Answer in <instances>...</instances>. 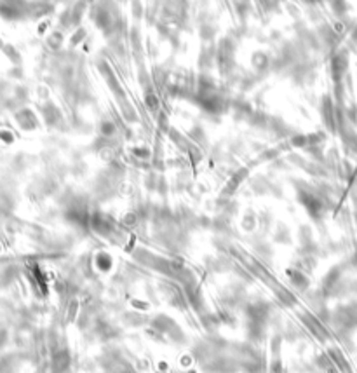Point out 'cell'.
I'll return each instance as SVG.
<instances>
[{
	"instance_id": "cell-1",
	"label": "cell",
	"mask_w": 357,
	"mask_h": 373,
	"mask_svg": "<svg viewBox=\"0 0 357 373\" xmlns=\"http://www.w3.org/2000/svg\"><path fill=\"white\" fill-rule=\"evenodd\" d=\"M216 65L223 77L234 72L235 68V40L232 37H223L216 46Z\"/></svg>"
},
{
	"instance_id": "cell-2",
	"label": "cell",
	"mask_w": 357,
	"mask_h": 373,
	"mask_svg": "<svg viewBox=\"0 0 357 373\" xmlns=\"http://www.w3.org/2000/svg\"><path fill=\"white\" fill-rule=\"evenodd\" d=\"M338 108L340 105L333 99V96H323V99H320V117H323L324 127L330 133H338Z\"/></svg>"
},
{
	"instance_id": "cell-3",
	"label": "cell",
	"mask_w": 357,
	"mask_h": 373,
	"mask_svg": "<svg viewBox=\"0 0 357 373\" xmlns=\"http://www.w3.org/2000/svg\"><path fill=\"white\" fill-rule=\"evenodd\" d=\"M330 68H331V79H333V82H335V86L343 84L345 75H347V70H348V53L347 51L336 49L335 54L331 56Z\"/></svg>"
},
{
	"instance_id": "cell-4",
	"label": "cell",
	"mask_w": 357,
	"mask_h": 373,
	"mask_svg": "<svg viewBox=\"0 0 357 373\" xmlns=\"http://www.w3.org/2000/svg\"><path fill=\"white\" fill-rule=\"evenodd\" d=\"M215 63H216V47L204 46L202 51H200V54H199V68H200V72L207 74Z\"/></svg>"
},
{
	"instance_id": "cell-5",
	"label": "cell",
	"mask_w": 357,
	"mask_h": 373,
	"mask_svg": "<svg viewBox=\"0 0 357 373\" xmlns=\"http://www.w3.org/2000/svg\"><path fill=\"white\" fill-rule=\"evenodd\" d=\"M98 131L103 138H115L119 134V126L114 119H103L98 126Z\"/></svg>"
},
{
	"instance_id": "cell-6",
	"label": "cell",
	"mask_w": 357,
	"mask_h": 373,
	"mask_svg": "<svg viewBox=\"0 0 357 373\" xmlns=\"http://www.w3.org/2000/svg\"><path fill=\"white\" fill-rule=\"evenodd\" d=\"M251 65L256 72H258V74H262V72H265L268 66L272 65V61H270V58H268V54H265L263 51H256L251 58Z\"/></svg>"
},
{
	"instance_id": "cell-7",
	"label": "cell",
	"mask_w": 357,
	"mask_h": 373,
	"mask_svg": "<svg viewBox=\"0 0 357 373\" xmlns=\"http://www.w3.org/2000/svg\"><path fill=\"white\" fill-rule=\"evenodd\" d=\"M119 107H120V114H122V119L126 120V122H136L138 120V112H136V108L131 105L127 99H122V101H119Z\"/></svg>"
},
{
	"instance_id": "cell-8",
	"label": "cell",
	"mask_w": 357,
	"mask_h": 373,
	"mask_svg": "<svg viewBox=\"0 0 357 373\" xmlns=\"http://www.w3.org/2000/svg\"><path fill=\"white\" fill-rule=\"evenodd\" d=\"M145 107L148 108V112H152V114H157L159 108H160V101H159V96L155 94L154 87H147L145 89Z\"/></svg>"
},
{
	"instance_id": "cell-9",
	"label": "cell",
	"mask_w": 357,
	"mask_h": 373,
	"mask_svg": "<svg viewBox=\"0 0 357 373\" xmlns=\"http://www.w3.org/2000/svg\"><path fill=\"white\" fill-rule=\"evenodd\" d=\"M167 134H169V138L172 140V142H174V145L176 147H180V148H183V150H188V147H190V140L187 138V136H183L182 133H180V131H176V129H171L167 131Z\"/></svg>"
},
{
	"instance_id": "cell-10",
	"label": "cell",
	"mask_w": 357,
	"mask_h": 373,
	"mask_svg": "<svg viewBox=\"0 0 357 373\" xmlns=\"http://www.w3.org/2000/svg\"><path fill=\"white\" fill-rule=\"evenodd\" d=\"M331 9L336 16H342L345 11H347V2L345 0H330Z\"/></svg>"
},
{
	"instance_id": "cell-11",
	"label": "cell",
	"mask_w": 357,
	"mask_h": 373,
	"mask_svg": "<svg viewBox=\"0 0 357 373\" xmlns=\"http://www.w3.org/2000/svg\"><path fill=\"white\" fill-rule=\"evenodd\" d=\"M86 39V30H84V28H77V30H75V33L72 35V39H70V46L72 47H77L79 44H82V40Z\"/></svg>"
},
{
	"instance_id": "cell-12",
	"label": "cell",
	"mask_w": 357,
	"mask_h": 373,
	"mask_svg": "<svg viewBox=\"0 0 357 373\" xmlns=\"http://www.w3.org/2000/svg\"><path fill=\"white\" fill-rule=\"evenodd\" d=\"M215 26H211V25H206V23H204L202 26H200V37H202V40H207V42H211L212 40V37H215Z\"/></svg>"
},
{
	"instance_id": "cell-13",
	"label": "cell",
	"mask_w": 357,
	"mask_h": 373,
	"mask_svg": "<svg viewBox=\"0 0 357 373\" xmlns=\"http://www.w3.org/2000/svg\"><path fill=\"white\" fill-rule=\"evenodd\" d=\"M132 154L136 155V157L138 159H148L150 157V150H148V148H132Z\"/></svg>"
},
{
	"instance_id": "cell-14",
	"label": "cell",
	"mask_w": 357,
	"mask_h": 373,
	"mask_svg": "<svg viewBox=\"0 0 357 373\" xmlns=\"http://www.w3.org/2000/svg\"><path fill=\"white\" fill-rule=\"evenodd\" d=\"M49 44H51V46H54V49H59V47H61V44H63V35L56 31L53 37L49 39Z\"/></svg>"
},
{
	"instance_id": "cell-15",
	"label": "cell",
	"mask_w": 357,
	"mask_h": 373,
	"mask_svg": "<svg viewBox=\"0 0 357 373\" xmlns=\"http://www.w3.org/2000/svg\"><path fill=\"white\" fill-rule=\"evenodd\" d=\"M132 14H134V18H139L143 14V7L139 0H132Z\"/></svg>"
},
{
	"instance_id": "cell-16",
	"label": "cell",
	"mask_w": 357,
	"mask_h": 373,
	"mask_svg": "<svg viewBox=\"0 0 357 373\" xmlns=\"http://www.w3.org/2000/svg\"><path fill=\"white\" fill-rule=\"evenodd\" d=\"M350 35H352V40H354V42L357 44V26L354 28V30H352V33H350Z\"/></svg>"
},
{
	"instance_id": "cell-17",
	"label": "cell",
	"mask_w": 357,
	"mask_h": 373,
	"mask_svg": "<svg viewBox=\"0 0 357 373\" xmlns=\"http://www.w3.org/2000/svg\"><path fill=\"white\" fill-rule=\"evenodd\" d=\"M119 2H124V0H119Z\"/></svg>"
}]
</instances>
